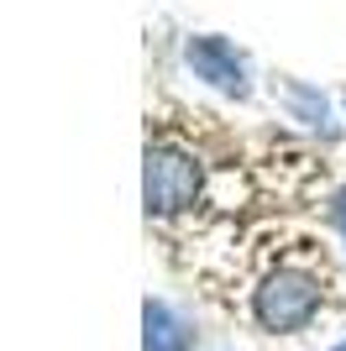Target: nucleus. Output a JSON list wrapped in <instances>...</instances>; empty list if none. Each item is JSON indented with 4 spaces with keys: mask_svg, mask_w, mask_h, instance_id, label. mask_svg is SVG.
Returning a JSON list of instances; mask_svg holds the SVG:
<instances>
[{
    "mask_svg": "<svg viewBox=\"0 0 346 351\" xmlns=\"http://www.w3.org/2000/svg\"><path fill=\"white\" fill-rule=\"evenodd\" d=\"M142 199L147 215H173L200 199V162L184 158L178 147H147L142 162Z\"/></svg>",
    "mask_w": 346,
    "mask_h": 351,
    "instance_id": "nucleus-1",
    "label": "nucleus"
},
{
    "mask_svg": "<svg viewBox=\"0 0 346 351\" xmlns=\"http://www.w3.org/2000/svg\"><path fill=\"white\" fill-rule=\"evenodd\" d=\"M315 309H320V283L304 267H278L257 289V320L268 330H299V325H310Z\"/></svg>",
    "mask_w": 346,
    "mask_h": 351,
    "instance_id": "nucleus-2",
    "label": "nucleus"
},
{
    "mask_svg": "<svg viewBox=\"0 0 346 351\" xmlns=\"http://www.w3.org/2000/svg\"><path fill=\"white\" fill-rule=\"evenodd\" d=\"M184 58H189V69L200 73L205 84L226 89V95H246V63H242V53H236L226 37H189Z\"/></svg>",
    "mask_w": 346,
    "mask_h": 351,
    "instance_id": "nucleus-3",
    "label": "nucleus"
},
{
    "mask_svg": "<svg viewBox=\"0 0 346 351\" xmlns=\"http://www.w3.org/2000/svg\"><path fill=\"white\" fill-rule=\"evenodd\" d=\"M142 320H147V351H189V330L178 325V315L168 304L147 299Z\"/></svg>",
    "mask_w": 346,
    "mask_h": 351,
    "instance_id": "nucleus-4",
    "label": "nucleus"
},
{
    "mask_svg": "<svg viewBox=\"0 0 346 351\" xmlns=\"http://www.w3.org/2000/svg\"><path fill=\"white\" fill-rule=\"evenodd\" d=\"M288 100L299 105V116H304V121H315V126L325 121V100H320L315 89H304V84H288Z\"/></svg>",
    "mask_w": 346,
    "mask_h": 351,
    "instance_id": "nucleus-5",
    "label": "nucleus"
},
{
    "mask_svg": "<svg viewBox=\"0 0 346 351\" xmlns=\"http://www.w3.org/2000/svg\"><path fill=\"white\" fill-rule=\"evenodd\" d=\"M331 220H336V226H341V231H346V189L336 194V205H331Z\"/></svg>",
    "mask_w": 346,
    "mask_h": 351,
    "instance_id": "nucleus-6",
    "label": "nucleus"
}]
</instances>
